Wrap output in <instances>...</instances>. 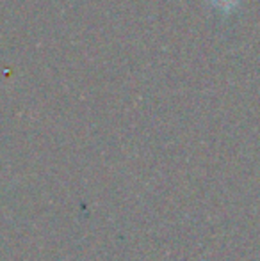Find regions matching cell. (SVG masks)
Masks as SVG:
<instances>
[{"instance_id":"cell-1","label":"cell","mask_w":260,"mask_h":261,"mask_svg":"<svg viewBox=\"0 0 260 261\" xmlns=\"http://www.w3.org/2000/svg\"><path fill=\"white\" fill-rule=\"evenodd\" d=\"M239 2L241 0H212V6L218 7V9L223 11V13H230Z\"/></svg>"}]
</instances>
